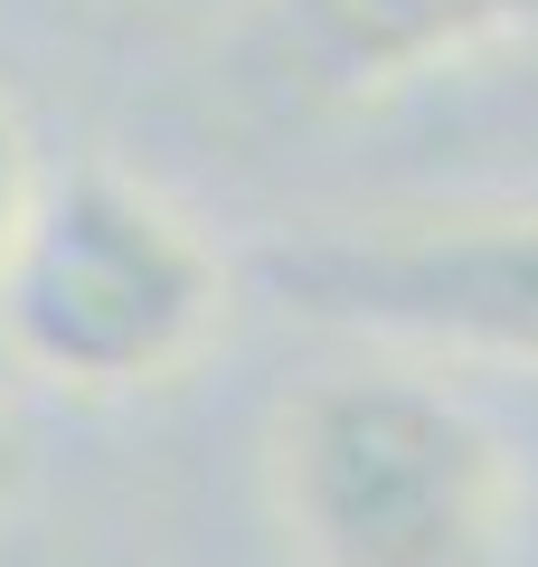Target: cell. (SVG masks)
Returning a JSON list of instances; mask_svg holds the SVG:
<instances>
[{
	"label": "cell",
	"instance_id": "1",
	"mask_svg": "<svg viewBox=\"0 0 538 567\" xmlns=\"http://www.w3.org/2000/svg\"><path fill=\"white\" fill-rule=\"evenodd\" d=\"M275 511L302 567H510L519 454L425 369H321L275 416Z\"/></svg>",
	"mask_w": 538,
	"mask_h": 567
},
{
	"label": "cell",
	"instance_id": "3",
	"mask_svg": "<svg viewBox=\"0 0 538 567\" xmlns=\"http://www.w3.org/2000/svg\"><path fill=\"white\" fill-rule=\"evenodd\" d=\"M283 312L435 360L538 369V218H444L387 237H321L265 256Z\"/></svg>",
	"mask_w": 538,
	"mask_h": 567
},
{
	"label": "cell",
	"instance_id": "2",
	"mask_svg": "<svg viewBox=\"0 0 538 567\" xmlns=\"http://www.w3.org/2000/svg\"><path fill=\"white\" fill-rule=\"evenodd\" d=\"M227 275L208 237L123 171H58L0 265V350L58 398H142L208 350Z\"/></svg>",
	"mask_w": 538,
	"mask_h": 567
},
{
	"label": "cell",
	"instance_id": "6",
	"mask_svg": "<svg viewBox=\"0 0 538 567\" xmlns=\"http://www.w3.org/2000/svg\"><path fill=\"white\" fill-rule=\"evenodd\" d=\"M20 473H29V454H20V425L0 416V511L20 502Z\"/></svg>",
	"mask_w": 538,
	"mask_h": 567
},
{
	"label": "cell",
	"instance_id": "5",
	"mask_svg": "<svg viewBox=\"0 0 538 567\" xmlns=\"http://www.w3.org/2000/svg\"><path fill=\"white\" fill-rule=\"evenodd\" d=\"M39 152H29V123H20V104L0 95V265H10V246H20V227H29V199H39Z\"/></svg>",
	"mask_w": 538,
	"mask_h": 567
},
{
	"label": "cell",
	"instance_id": "4",
	"mask_svg": "<svg viewBox=\"0 0 538 567\" xmlns=\"http://www.w3.org/2000/svg\"><path fill=\"white\" fill-rule=\"evenodd\" d=\"M538 0H265V66L302 95H397L510 39Z\"/></svg>",
	"mask_w": 538,
	"mask_h": 567
}]
</instances>
